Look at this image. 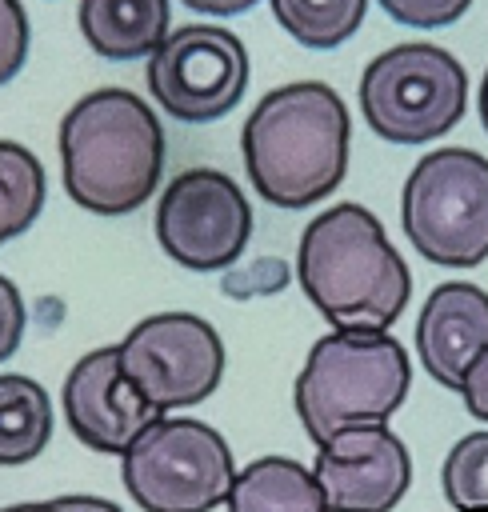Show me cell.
I'll return each instance as SVG.
<instances>
[{
    "mask_svg": "<svg viewBox=\"0 0 488 512\" xmlns=\"http://www.w3.org/2000/svg\"><path fill=\"white\" fill-rule=\"evenodd\" d=\"M352 120L336 88L292 80L260 96L240 132L248 180L276 208H308L332 196L348 172Z\"/></svg>",
    "mask_w": 488,
    "mask_h": 512,
    "instance_id": "obj_1",
    "label": "cell"
},
{
    "mask_svg": "<svg viewBox=\"0 0 488 512\" xmlns=\"http://www.w3.org/2000/svg\"><path fill=\"white\" fill-rule=\"evenodd\" d=\"M296 280L332 332H388L412 296V272L364 204H332L308 220Z\"/></svg>",
    "mask_w": 488,
    "mask_h": 512,
    "instance_id": "obj_2",
    "label": "cell"
},
{
    "mask_svg": "<svg viewBox=\"0 0 488 512\" xmlns=\"http://www.w3.org/2000/svg\"><path fill=\"white\" fill-rule=\"evenodd\" d=\"M60 176L72 204L92 216H128L160 184L164 128L144 96L96 88L60 120Z\"/></svg>",
    "mask_w": 488,
    "mask_h": 512,
    "instance_id": "obj_3",
    "label": "cell"
},
{
    "mask_svg": "<svg viewBox=\"0 0 488 512\" xmlns=\"http://www.w3.org/2000/svg\"><path fill=\"white\" fill-rule=\"evenodd\" d=\"M412 364L392 332H328L312 344L292 400L308 440L320 448L328 436L360 424H388L408 400Z\"/></svg>",
    "mask_w": 488,
    "mask_h": 512,
    "instance_id": "obj_4",
    "label": "cell"
},
{
    "mask_svg": "<svg viewBox=\"0 0 488 512\" xmlns=\"http://www.w3.org/2000/svg\"><path fill=\"white\" fill-rule=\"evenodd\" d=\"M408 244L440 268L488 260V160L472 148H436L416 160L400 192Z\"/></svg>",
    "mask_w": 488,
    "mask_h": 512,
    "instance_id": "obj_5",
    "label": "cell"
},
{
    "mask_svg": "<svg viewBox=\"0 0 488 512\" xmlns=\"http://www.w3.org/2000/svg\"><path fill=\"white\" fill-rule=\"evenodd\" d=\"M468 72L440 44H392L360 76V112L388 144H428L460 124Z\"/></svg>",
    "mask_w": 488,
    "mask_h": 512,
    "instance_id": "obj_6",
    "label": "cell"
},
{
    "mask_svg": "<svg viewBox=\"0 0 488 512\" xmlns=\"http://www.w3.org/2000/svg\"><path fill=\"white\" fill-rule=\"evenodd\" d=\"M232 476L228 440L192 416H160L120 456V480L144 512H212L228 500Z\"/></svg>",
    "mask_w": 488,
    "mask_h": 512,
    "instance_id": "obj_7",
    "label": "cell"
},
{
    "mask_svg": "<svg viewBox=\"0 0 488 512\" xmlns=\"http://www.w3.org/2000/svg\"><path fill=\"white\" fill-rule=\"evenodd\" d=\"M116 356L132 392L156 412L192 408L208 400L224 376L220 332L196 312L144 316L116 344Z\"/></svg>",
    "mask_w": 488,
    "mask_h": 512,
    "instance_id": "obj_8",
    "label": "cell"
},
{
    "mask_svg": "<svg viewBox=\"0 0 488 512\" xmlns=\"http://www.w3.org/2000/svg\"><path fill=\"white\" fill-rule=\"evenodd\" d=\"M148 92L180 124H212L228 116L248 88V52L236 32L216 24H184L148 56Z\"/></svg>",
    "mask_w": 488,
    "mask_h": 512,
    "instance_id": "obj_9",
    "label": "cell"
},
{
    "mask_svg": "<svg viewBox=\"0 0 488 512\" xmlns=\"http://www.w3.org/2000/svg\"><path fill=\"white\" fill-rule=\"evenodd\" d=\"M160 248L192 272L232 268L252 240V204L220 168H184L156 204Z\"/></svg>",
    "mask_w": 488,
    "mask_h": 512,
    "instance_id": "obj_10",
    "label": "cell"
},
{
    "mask_svg": "<svg viewBox=\"0 0 488 512\" xmlns=\"http://www.w3.org/2000/svg\"><path fill=\"white\" fill-rule=\"evenodd\" d=\"M312 476L328 512H392L412 484V456L388 424H360L316 448Z\"/></svg>",
    "mask_w": 488,
    "mask_h": 512,
    "instance_id": "obj_11",
    "label": "cell"
},
{
    "mask_svg": "<svg viewBox=\"0 0 488 512\" xmlns=\"http://www.w3.org/2000/svg\"><path fill=\"white\" fill-rule=\"evenodd\" d=\"M60 408L72 436L104 456H124L128 444L164 416L132 392V384L120 372L116 348H92L68 368Z\"/></svg>",
    "mask_w": 488,
    "mask_h": 512,
    "instance_id": "obj_12",
    "label": "cell"
},
{
    "mask_svg": "<svg viewBox=\"0 0 488 512\" xmlns=\"http://www.w3.org/2000/svg\"><path fill=\"white\" fill-rule=\"evenodd\" d=\"M416 352L436 384L460 392L468 368L488 352V292L468 280L436 284L416 320Z\"/></svg>",
    "mask_w": 488,
    "mask_h": 512,
    "instance_id": "obj_13",
    "label": "cell"
},
{
    "mask_svg": "<svg viewBox=\"0 0 488 512\" xmlns=\"http://www.w3.org/2000/svg\"><path fill=\"white\" fill-rule=\"evenodd\" d=\"M168 0H80L84 44L104 60H144L168 36Z\"/></svg>",
    "mask_w": 488,
    "mask_h": 512,
    "instance_id": "obj_14",
    "label": "cell"
},
{
    "mask_svg": "<svg viewBox=\"0 0 488 512\" xmlns=\"http://www.w3.org/2000/svg\"><path fill=\"white\" fill-rule=\"evenodd\" d=\"M228 512H328L308 464L292 456H260L232 476Z\"/></svg>",
    "mask_w": 488,
    "mask_h": 512,
    "instance_id": "obj_15",
    "label": "cell"
},
{
    "mask_svg": "<svg viewBox=\"0 0 488 512\" xmlns=\"http://www.w3.org/2000/svg\"><path fill=\"white\" fill-rule=\"evenodd\" d=\"M52 440V400L44 384L20 372H0V468L36 460Z\"/></svg>",
    "mask_w": 488,
    "mask_h": 512,
    "instance_id": "obj_16",
    "label": "cell"
},
{
    "mask_svg": "<svg viewBox=\"0 0 488 512\" xmlns=\"http://www.w3.org/2000/svg\"><path fill=\"white\" fill-rule=\"evenodd\" d=\"M48 176L32 148L16 140H0V248L24 236L44 212Z\"/></svg>",
    "mask_w": 488,
    "mask_h": 512,
    "instance_id": "obj_17",
    "label": "cell"
},
{
    "mask_svg": "<svg viewBox=\"0 0 488 512\" xmlns=\"http://www.w3.org/2000/svg\"><path fill=\"white\" fill-rule=\"evenodd\" d=\"M276 24L304 48H340L368 12V0H268Z\"/></svg>",
    "mask_w": 488,
    "mask_h": 512,
    "instance_id": "obj_18",
    "label": "cell"
},
{
    "mask_svg": "<svg viewBox=\"0 0 488 512\" xmlns=\"http://www.w3.org/2000/svg\"><path fill=\"white\" fill-rule=\"evenodd\" d=\"M440 488L456 512L488 508V428L468 432L448 448L440 468Z\"/></svg>",
    "mask_w": 488,
    "mask_h": 512,
    "instance_id": "obj_19",
    "label": "cell"
},
{
    "mask_svg": "<svg viewBox=\"0 0 488 512\" xmlns=\"http://www.w3.org/2000/svg\"><path fill=\"white\" fill-rule=\"evenodd\" d=\"M28 12L20 0H0V88L20 76L28 60Z\"/></svg>",
    "mask_w": 488,
    "mask_h": 512,
    "instance_id": "obj_20",
    "label": "cell"
},
{
    "mask_svg": "<svg viewBox=\"0 0 488 512\" xmlns=\"http://www.w3.org/2000/svg\"><path fill=\"white\" fill-rule=\"evenodd\" d=\"M376 4L396 24H408V28H444L472 8V0H376Z\"/></svg>",
    "mask_w": 488,
    "mask_h": 512,
    "instance_id": "obj_21",
    "label": "cell"
},
{
    "mask_svg": "<svg viewBox=\"0 0 488 512\" xmlns=\"http://www.w3.org/2000/svg\"><path fill=\"white\" fill-rule=\"evenodd\" d=\"M24 328H28L24 296H20V288L0 272V364H4L8 356H16V352H20Z\"/></svg>",
    "mask_w": 488,
    "mask_h": 512,
    "instance_id": "obj_22",
    "label": "cell"
},
{
    "mask_svg": "<svg viewBox=\"0 0 488 512\" xmlns=\"http://www.w3.org/2000/svg\"><path fill=\"white\" fill-rule=\"evenodd\" d=\"M460 396H464V408H468V416H476V420H488V352H484V356H480V360L468 368Z\"/></svg>",
    "mask_w": 488,
    "mask_h": 512,
    "instance_id": "obj_23",
    "label": "cell"
},
{
    "mask_svg": "<svg viewBox=\"0 0 488 512\" xmlns=\"http://www.w3.org/2000/svg\"><path fill=\"white\" fill-rule=\"evenodd\" d=\"M28 512H124L120 504L104 500V496H84V492H72V496H52V500H36L28 504Z\"/></svg>",
    "mask_w": 488,
    "mask_h": 512,
    "instance_id": "obj_24",
    "label": "cell"
},
{
    "mask_svg": "<svg viewBox=\"0 0 488 512\" xmlns=\"http://www.w3.org/2000/svg\"><path fill=\"white\" fill-rule=\"evenodd\" d=\"M180 4L200 12V16H240V12L256 8L260 0H180Z\"/></svg>",
    "mask_w": 488,
    "mask_h": 512,
    "instance_id": "obj_25",
    "label": "cell"
},
{
    "mask_svg": "<svg viewBox=\"0 0 488 512\" xmlns=\"http://www.w3.org/2000/svg\"><path fill=\"white\" fill-rule=\"evenodd\" d=\"M476 108H480V124H484V132H488V72H484V80H480V96H476Z\"/></svg>",
    "mask_w": 488,
    "mask_h": 512,
    "instance_id": "obj_26",
    "label": "cell"
},
{
    "mask_svg": "<svg viewBox=\"0 0 488 512\" xmlns=\"http://www.w3.org/2000/svg\"><path fill=\"white\" fill-rule=\"evenodd\" d=\"M0 512H28V504H8V508H0Z\"/></svg>",
    "mask_w": 488,
    "mask_h": 512,
    "instance_id": "obj_27",
    "label": "cell"
}]
</instances>
